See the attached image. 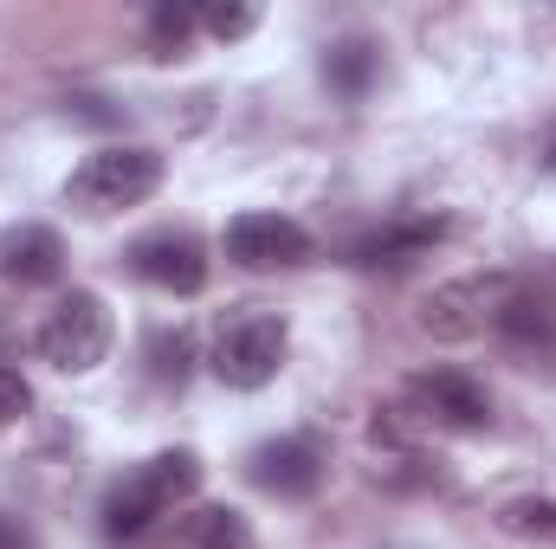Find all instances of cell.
<instances>
[{"mask_svg": "<svg viewBox=\"0 0 556 549\" xmlns=\"http://www.w3.org/2000/svg\"><path fill=\"white\" fill-rule=\"evenodd\" d=\"M227 259L247 272H291L311 259V233L291 214H240L227 227Z\"/></svg>", "mask_w": 556, "mask_h": 549, "instance_id": "cell-9", "label": "cell"}, {"mask_svg": "<svg viewBox=\"0 0 556 549\" xmlns=\"http://www.w3.org/2000/svg\"><path fill=\"white\" fill-rule=\"evenodd\" d=\"M130 272L142 284H155V291H168V297H194V291H207V246L194 233H181V227L142 233L130 246Z\"/></svg>", "mask_w": 556, "mask_h": 549, "instance_id": "cell-8", "label": "cell"}, {"mask_svg": "<svg viewBox=\"0 0 556 549\" xmlns=\"http://www.w3.org/2000/svg\"><path fill=\"white\" fill-rule=\"evenodd\" d=\"M324 472H330V446H324L317 433H278V439H260V446L247 452V478H253L266 498H278V505L317 498Z\"/></svg>", "mask_w": 556, "mask_h": 549, "instance_id": "cell-7", "label": "cell"}, {"mask_svg": "<svg viewBox=\"0 0 556 549\" xmlns=\"http://www.w3.org/2000/svg\"><path fill=\"white\" fill-rule=\"evenodd\" d=\"M201 26H207L214 39H247V33L260 26V13H253V7H207Z\"/></svg>", "mask_w": 556, "mask_h": 549, "instance_id": "cell-19", "label": "cell"}, {"mask_svg": "<svg viewBox=\"0 0 556 549\" xmlns=\"http://www.w3.org/2000/svg\"><path fill=\"white\" fill-rule=\"evenodd\" d=\"M544 162H551V168H556V137H551V149H544Z\"/></svg>", "mask_w": 556, "mask_h": 549, "instance_id": "cell-22", "label": "cell"}, {"mask_svg": "<svg viewBox=\"0 0 556 549\" xmlns=\"http://www.w3.org/2000/svg\"><path fill=\"white\" fill-rule=\"evenodd\" d=\"M168 549H260V537H253V524H247L240 511L201 505V511H188V518L175 524Z\"/></svg>", "mask_w": 556, "mask_h": 549, "instance_id": "cell-13", "label": "cell"}, {"mask_svg": "<svg viewBox=\"0 0 556 549\" xmlns=\"http://www.w3.org/2000/svg\"><path fill=\"white\" fill-rule=\"evenodd\" d=\"M498 531L518 537V544L556 549V498H511V505H498Z\"/></svg>", "mask_w": 556, "mask_h": 549, "instance_id": "cell-15", "label": "cell"}, {"mask_svg": "<svg viewBox=\"0 0 556 549\" xmlns=\"http://www.w3.org/2000/svg\"><path fill=\"white\" fill-rule=\"evenodd\" d=\"M149 369H155L162 382H181V375H188V336H181V330H175V336L155 330V336H149Z\"/></svg>", "mask_w": 556, "mask_h": 549, "instance_id": "cell-18", "label": "cell"}, {"mask_svg": "<svg viewBox=\"0 0 556 549\" xmlns=\"http://www.w3.org/2000/svg\"><path fill=\"white\" fill-rule=\"evenodd\" d=\"M194 491H201V459L194 452H155V459H142V465H130L104 491V537L111 544H137L162 518H175Z\"/></svg>", "mask_w": 556, "mask_h": 549, "instance_id": "cell-1", "label": "cell"}, {"mask_svg": "<svg viewBox=\"0 0 556 549\" xmlns=\"http://www.w3.org/2000/svg\"><path fill=\"white\" fill-rule=\"evenodd\" d=\"M162 175H168V162H162L155 149H142V142H111V149H98V155L78 162V175L65 181V194H72V207H85V214H124V207H142V201L162 188Z\"/></svg>", "mask_w": 556, "mask_h": 549, "instance_id": "cell-2", "label": "cell"}, {"mask_svg": "<svg viewBox=\"0 0 556 549\" xmlns=\"http://www.w3.org/2000/svg\"><path fill=\"white\" fill-rule=\"evenodd\" d=\"M0 549H33V537H26L20 524H7V518H0Z\"/></svg>", "mask_w": 556, "mask_h": 549, "instance_id": "cell-21", "label": "cell"}, {"mask_svg": "<svg viewBox=\"0 0 556 549\" xmlns=\"http://www.w3.org/2000/svg\"><path fill=\"white\" fill-rule=\"evenodd\" d=\"M0 278L7 284H59L65 278V240L39 220H20L0 233Z\"/></svg>", "mask_w": 556, "mask_h": 549, "instance_id": "cell-10", "label": "cell"}, {"mask_svg": "<svg viewBox=\"0 0 556 549\" xmlns=\"http://www.w3.org/2000/svg\"><path fill=\"white\" fill-rule=\"evenodd\" d=\"M492 336L511 343L518 356H551L556 349V297L538 291V284H518V297L505 304V317H498Z\"/></svg>", "mask_w": 556, "mask_h": 549, "instance_id": "cell-12", "label": "cell"}, {"mask_svg": "<svg viewBox=\"0 0 556 549\" xmlns=\"http://www.w3.org/2000/svg\"><path fill=\"white\" fill-rule=\"evenodd\" d=\"M285 349H291L285 317H278V310H260V304H247V310H233V317L214 330L207 369H214L227 388L253 395V388H266L278 369H285Z\"/></svg>", "mask_w": 556, "mask_h": 549, "instance_id": "cell-3", "label": "cell"}, {"mask_svg": "<svg viewBox=\"0 0 556 549\" xmlns=\"http://www.w3.org/2000/svg\"><path fill=\"white\" fill-rule=\"evenodd\" d=\"M376 72H382V52H376V39H363V33H350V39H337V46L324 52V78H330L337 98H363V91L376 85Z\"/></svg>", "mask_w": 556, "mask_h": 549, "instance_id": "cell-14", "label": "cell"}, {"mask_svg": "<svg viewBox=\"0 0 556 549\" xmlns=\"http://www.w3.org/2000/svg\"><path fill=\"white\" fill-rule=\"evenodd\" d=\"M518 284H525L518 272H466V278H453V284H440V291L420 297V330L440 336V343H472V336L498 330V317H505V304L518 297Z\"/></svg>", "mask_w": 556, "mask_h": 549, "instance_id": "cell-5", "label": "cell"}, {"mask_svg": "<svg viewBox=\"0 0 556 549\" xmlns=\"http://www.w3.org/2000/svg\"><path fill=\"white\" fill-rule=\"evenodd\" d=\"M194 26H201V13H194V7L162 0V7L149 13V59H181V52H188V39H194Z\"/></svg>", "mask_w": 556, "mask_h": 549, "instance_id": "cell-16", "label": "cell"}, {"mask_svg": "<svg viewBox=\"0 0 556 549\" xmlns=\"http://www.w3.org/2000/svg\"><path fill=\"white\" fill-rule=\"evenodd\" d=\"M376 485H389V491H427V485H440V465H427L420 452H395L389 465H376Z\"/></svg>", "mask_w": 556, "mask_h": 549, "instance_id": "cell-17", "label": "cell"}, {"mask_svg": "<svg viewBox=\"0 0 556 549\" xmlns=\"http://www.w3.org/2000/svg\"><path fill=\"white\" fill-rule=\"evenodd\" d=\"M440 220H389V227H369V233H356L350 246H343V266H363V272H376V266H408L420 253H433L440 246Z\"/></svg>", "mask_w": 556, "mask_h": 549, "instance_id": "cell-11", "label": "cell"}, {"mask_svg": "<svg viewBox=\"0 0 556 549\" xmlns=\"http://www.w3.org/2000/svg\"><path fill=\"white\" fill-rule=\"evenodd\" d=\"M26 408H33V388H26V375H20L13 362H0V426H13Z\"/></svg>", "mask_w": 556, "mask_h": 549, "instance_id": "cell-20", "label": "cell"}, {"mask_svg": "<svg viewBox=\"0 0 556 549\" xmlns=\"http://www.w3.org/2000/svg\"><path fill=\"white\" fill-rule=\"evenodd\" d=\"M111 343H117V323H111V304L98 297V291H65L52 310H46V323H39V336H33V349H39V362H52L59 375H91L104 356H111Z\"/></svg>", "mask_w": 556, "mask_h": 549, "instance_id": "cell-4", "label": "cell"}, {"mask_svg": "<svg viewBox=\"0 0 556 549\" xmlns=\"http://www.w3.org/2000/svg\"><path fill=\"white\" fill-rule=\"evenodd\" d=\"M427 433H485L492 426V395L466 369H420L402 382V408Z\"/></svg>", "mask_w": 556, "mask_h": 549, "instance_id": "cell-6", "label": "cell"}]
</instances>
